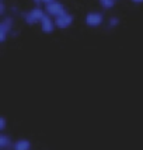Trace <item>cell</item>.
Segmentation results:
<instances>
[{
	"instance_id": "obj_10",
	"label": "cell",
	"mask_w": 143,
	"mask_h": 150,
	"mask_svg": "<svg viewBox=\"0 0 143 150\" xmlns=\"http://www.w3.org/2000/svg\"><path fill=\"white\" fill-rule=\"evenodd\" d=\"M118 24H119V18H118V17H111V18L108 20V25L110 27H117Z\"/></svg>"
},
{
	"instance_id": "obj_1",
	"label": "cell",
	"mask_w": 143,
	"mask_h": 150,
	"mask_svg": "<svg viewBox=\"0 0 143 150\" xmlns=\"http://www.w3.org/2000/svg\"><path fill=\"white\" fill-rule=\"evenodd\" d=\"M45 11L42 10V8H39V7H34L31 8L30 11H27L24 14V20H25L27 24H30V25H34V24H38L41 23V20L45 17Z\"/></svg>"
},
{
	"instance_id": "obj_2",
	"label": "cell",
	"mask_w": 143,
	"mask_h": 150,
	"mask_svg": "<svg viewBox=\"0 0 143 150\" xmlns=\"http://www.w3.org/2000/svg\"><path fill=\"white\" fill-rule=\"evenodd\" d=\"M13 25H14L13 17H4L0 21V41L1 42H4L7 35L13 31Z\"/></svg>"
},
{
	"instance_id": "obj_7",
	"label": "cell",
	"mask_w": 143,
	"mask_h": 150,
	"mask_svg": "<svg viewBox=\"0 0 143 150\" xmlns=\"http://www.w3.org/2000/svg\"><path fill=\"white\" fill-rule=\"evenodd\" d=\"M31 149V143L27 139H20L13 144V150H30Z\"/></svg>"
},
{
	"instance_id": "obj_4",
	"label": "cell",
	"mask_w": 143,
	"mask_h": 150,
	"mask_svg": "<svg viewBox=\"0 0 143 150\" xmlns=\"http://www.w3.org/2000/svg\"><path fill=\"white\" fill-rule=\"evenodd\" d=\"M45 11L46 14H49V16H52L53 18L55 17H58L60 16L62 13H65V7L62 3H59V1H52V3H49V4H46L45 6Z\"/></svg>"
},
{
	"instance_id": "obj_8",
	"label": "cell",
	"mask_w": 143,
	"mask_h": 150,
	"mask_svg": "<svg viewBox=\"0 0 143 150\" xmlns=\"http://www.w3.org/2000/svg\"><path fill=\"white\" fill-rule=\"evenodd\" d=\"M11 146H13V143H11L10 136H7V135H4V133H1V135H0V149L7 150V149H10Z\"/></svg>"
},
{
	"instance_id": "obj_6",
	"label": "cell",
	"mask_w": 143,
	"mask_h": 150,
	"mask_svg": "<svg viewBox=\"0 0 143 150\" xmlns=\"http://www.w3.org/2000/svg\"><path fill=\"white\" fill-rule=\"evenodd\" d=\"M39 24H41V30L46 34L52 33L53 30H55V27H56V24H55V18H53L52 16H49V14H45V17L41 20Z\"/></svg>"
},
{
	"instance_id": "obj_5",
	"label": "cell",
	"mask_w": 143,
	"mask_h": 150,
	"mask_svg": "<svg viewBox=\"0 0 143 150\" xmlns=\"http://www.w3.org/2000/svg\"><path fill=\"white\" fill-rule=\"evenodd\" d=\"M104 21L103 14L98 13V11H91L86 16V24L88 27H100Z\"/></svg>"
},
{
	"instance_id": "obj_16",
	"label": "cell",
	"mask_w": 143,
	"mask_h": 150,
	"mask_svg": "<svg viewBox=\"0 0 143 150\" xmlns=\"http://www.w3.org/2000/svg\"><path fill=\"white\" fill-rule=\"evenodd\" d=\"M1 1H3V0H1Z\"/></svg>"
},
{
	"instance_id": "obj_12",
	"label": "cell",
	"mask_w": 143,
	"mask_h": 150,
	"mask_svg": "<svg viewBox=\"0 0 143 150\" xmlns=\"http://www.w3.org/2000/svg\"><path fill=\"white\" fill-rule=\"evenodd\" d=\"M0 14H1V16L6 14V4H4V1L0 3Z\"/></svg>"
},
{
	"instance_id": "obj_11",
	"label": "cell",
	"mask_w": 143,
	"mask_h": 150,
	"mask_svg": "<svg viewBox=\"0 0 143 150\" xmlns=\"http://www.w3.org/2000/svg\"><path fill=\"white\" fill-rule=\"evenodd\" d=\"M6 125H7V122H6V118H0V129L1 131H4L6 129Z\"/></svg>"
},
{
	"instance_id": "obj_9",
	"label": "cell",
	"mask_w": 143,
	"mask_h": 150,
	"mask_svg": "<svg viewBox=\"0 0 143 150\" xmlns=\"http://www.w3.org/2000/svg\"><path fill=\"white\" fill-rule=\"evenodd\" d=\"M100 4H101V7H103V8H105V10H110V8H112V7H114V4H115V0H100Z\"/></svg>"
},
{
	"instance_id": "obj_14",
	"label": "cell",
	"mask_w": 143,
	"mask_h": 150,
	"mask_svg": "<svg viewBox=\"0 0 143 150\" xmlns=\"http://www.w3.org/2000/svg\"><path fill=\"white\" fill-rule=\"evenodd\" d=\"M133 3H143V0H132Z\"/></svg>"
},
{
	"instance_id": "obj_3",
	"label": "cell",
	"mask_w": 143,
	"mask_h": 150,
	"mask_svg": "<svg viewBox=\"0 0 143 150\" xmlns=\"http://www.w3.org/2000/svg\"><path fill=\"white\" fill-rule=\"evenodd\" d=\"M72 23H73V16L69 14L67 11L65 13H62L60 16L58 17H55V24L58 28H62V30H65V28H69L72 25Z\"/></svg>"
},
{
	"instance_id": "obj_13",
	"label": "cell",
	"mask_w": 143,
	"mask_h": 150,
	"mask_svg": "<svg viewBox=\"0 0 143 150\" xmlns=\"http://www.w3.org/2000/svg\"><path fill=\"white\" fill-rule=\"evenodd\" d=\"M52 1H56V0H42V3H44V4H49V3H52Z\"/></svg>"
},
{
	"instance_id": "obj_15",
	"label": "cell",
	"mask_w": 143,
	"mask_h": 150,
	"mask_svg": "<svg viewBox=\"0 0 143 150\" xmlns=\"http://www.w3.org/2000/svg\"><path fill=\"white\" fill-rule=\"evenodd\" d=\"M34 3H42V0H33Z\"/></svg>"
}]
</instances>
